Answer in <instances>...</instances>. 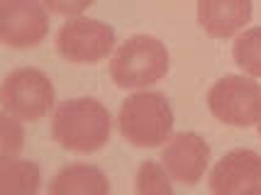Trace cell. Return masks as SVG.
<instances>
[{
    "instance_id": "cell-1",
    "label": "cell",
    "mask_w": 261,
    "mask_h": 195,
    "mask_svg": "<svg viewBox=\"0 0 261 195\" xmlns=\"http://www.w3.org/2000/svg\"><path fill=\"white\" fill-rule=\"evenodd\" d=\"M113 132V117L95 98H71L54 107L51 137L59 147L73 154L102 149Z\"/></svg>"
},
{
    "instance_id": "cell-2",
    "label": "cell",
    "mask_w": 261,
    "mask_h": 195,
    "mask_svg": "<svg viewBox=\"0 0 261 195\" xmlns=\"http://www.w3.org/2000/svg\"><path fill=\"white\" fill-rule=\"evenodd\" d=\"M120 134L139 149H154L166 144L173 134V107L164 93L137 91L117 113Z\"/></svg>"
},
{
    "instance_id": "cell-3",
    "label": "cell",
    "mask_w": 261,
    "mask_h": 195,
    "mask_svg": "<svg viewBox=\"0 0 261 195\" xmlns=\"http://www.w3.org/2000/svg\"><path fill=\"white\" fill-rule=\"evenodd\" d=\"M169 73V49L156 37L137 35L113 51L110 78L117 88L142 91L159 83Z\"/></svg>"
},
{
    "instance_id": "cell-4",
    "label": "cell",
    "mask_w": 261,
    "mask_h": 195,
    "mask_svg": "<svg viewBox=\"0 0 261 195\" xmlns=\"http://www.w3.org/2000/svg\"><path fill=\"white\" fill-rule=\"evenodd\" d=\"M57 103V91L54 83L44 71L34 66L10 71L3 88H0V105L3 113L17 117L22 122H37L54 110Z\"/></svg>"
},
{
    "instance_id": "cell-5",
    "label": "cell",
    "mask_w": 261,
    "mask_h": 195,
    "mask_svg": "<svg viewBox=\"0 0 261 195\" xmlns=\"http://www.w3.org/2000/svg\"><path fill=\"white\" fill-rule=\"evenodd\" d=\"M207 107L222 125H256L261 117V86L254 76H222L207 91Z\"/></svg>"
},
{
    "instance_id": "cell-6",
    "label": "cell",
    "mask_w": 261,
    "mask_h": 195,
    "mask_svg": "<svg viewBox=\"0 0 261 195\" xmlns=\"http://www.w3.org/2000/svg\"><path fill=\"white\" fill-rule=\"evenodd\" d=\"M57 51L71 64H98L115 51V30L93 17H71L57 32Z\"/></svg>"
},
{
    "instance_id": "cell-7",
    "label": "cell",
    "mask_w": 261,
    "mask_h": 195,
    "mask_svg": "<svg viewBox=\"0 0 261 195\" xmlns=\"http://www.w3.org/2000/svg\"><path fill=\"white\" fill-rule=\"evenodd\" d=\"M49 32V10L42 0H0V42L10 49H32Z\"/></svg>"
},
{
    "instance_id": "cell-8",
    "label": "cell",
    "mask_w": 261,
    "mask_h": 195,
    "mask_svg": "<svg viewBox=\"0 0 261 195\" xmlns=\"http://www.w3.org/2000/svg\"><path fill=\"white\" fill-rule=\"evenodd\" d=\"M161 163L176 183L195 185L210 166V144L195 132L171 134L161 151Z\"/></svg>"
},
{
    "instance_id": "cell-9",
    "label": "cell",
    "mask_w": 261,
    "mask_h": 195,
    "mask_svg": "<svg viewBox=\"0 0 261 195\" xmlns=\"http://www.w3.org/2000/svg\"><path fill=\"white\" fill-rule=\"evenodd\" d=\"M207 185L215 195L261 193V154L254 149L227 151L210 171Z\"/></svg>"
},
{
    "instance_id": "cell-10",
    "label": "cell",
    "mask_w": 261,
    "mask_h": 195,
    "mask_svg": "<svg viewBox=\"0 0 261 195\" xmlns=\"http://www.w3.org/2000/svg\"><path fill=\"white\" fill-rule=\"evenodd\" d=\"M254 0H198V22L215 39H229L251 20Z\"/></svg>"
},
{
    "instance_id": "cell-11",
    "label": "cell",
    "mask_w": 261,
    "mask_h": 195,
    "mask_svg": "<svg viewBox=\"0 0 261 195\" xmlns=\"http://www.w3.org/2000/svg\"><path fill=\"white\" fill-rule=\"evenodd\" d=\"M110 183L105 173L91 163H68L51 178L49 195H108Z\"/></svg>"
},
{
    "instance_id": "cell-12",
    "label": "cell",
    "mask_w": 261,
    "mask_h": 195,
    "mask_svg": "<svg viewBox=\"0 0 261 195\" xmlns=\"http://www.w3.org/2000/svg\"><path fill=\"white\" fill-rule=\"evenodd\" d=\"M42 185V171L34 161L10 159L0 163V195H34Z\"/></svg>"
},
{
    "instance_id": "cell-13",
    "label": "cell",
    "mask_w": 261,
    "mask_h": 195,
    "mask_svg": "<svg viewBox=\"0 0 261 195\" xmlns=\"http://www.w3.org/2000/svg\"><path fill=\"white\" fill-rule=\"evenodd\" d=\"M232 57L247 76L261 78V27L239 32L232 46Z\"/></svg>"
},
{
    "instance_id": "cell-14",
    "label": "cell",
    "mask_w": 261,
    "mask_h": 195,
    "mask_svg": "<svg viewBox=\"0 0 261 195\" xmlns=\"http://www.w3.org/2000/svg\"><path fill=\"white\" fill-rule=\"evenodd\" d=\"M135 190L142 195H169L173 193V178L166 171L164 163L156 161H144L137 171Z\"/></svg>"
},
{
    "instance_id": "cell-15",
    "label": "cell",
    "mask_w": 261,
    "mask_h": 195,
    "mask_svg": "<svg viewBox=\"0 0 261 195\" xmlns=\"http://www.w3.org/2000/svg\"><path fill=\"white\" fill-rule=\"evenodd\" d=\"M22 147H24L22 120L3 113V117H0V163L17 159L22 154Z\"/></svg>"
},
{
    "instance_id": "cell-16",
    "label": "cell",
    "mask_w": 261,
    "mask_h": 195,
    "mask_svg": "<svg viewBox=\"0 0 261 195\" xmlns=\"http://www.w3.org/2000/svg\"><path fill=\"white\" fill-rule=\"evenodd\" d=\"M44 8L54 15H64V17H79L81 12H86L95 0H42Z\"/></svg>"
},
{
    "instance_id": "cell-17",
    "label": "cell",
    "mask_w": 261,
    "mask_h": 195,
    "mask_svg": "<svg viewBox=\"0 0 261 195\" xmlns=\"http://www.w3.org/2000/svg\"><path fill=\"white\" fill-rule=\"evenodd\" d=\"M256 129H259V134H261V117H259V122H256Z\"/></svg>"
}]
</instances>
